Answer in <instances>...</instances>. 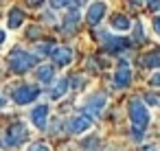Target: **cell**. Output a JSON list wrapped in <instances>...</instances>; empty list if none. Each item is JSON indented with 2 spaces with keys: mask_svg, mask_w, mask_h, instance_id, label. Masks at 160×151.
Returning a JSON list of instances; mask_svg holds the SVG:
<instances>
[{
  "mask_svg": "<svg viewBox=\"0 0 160 151\" xmlns=\"http://www.w3.org/2000/svg\"><path fill=\"white\" fill-rule=\"evenodd\" d=\"M42 2H44V0H29V5H31V7H40Z\"/></svg>",
  "mask_w": 160,
  "mask_h": 151,
  "instance_id": "cell-32",
  "label": "cell"
},
{
  "mask_svg": "<svg viewBox=\"0 0 160 151\" xmlns=\"http://www.w3.org/2000/svg\"><path fill=\"white\" fill-rule=\"evenodd\" d=\"M112 83H114L116 90H123V88H127V85L132 83V66H129L127 61H121V64L116 66V72H114Z\"/></svg>",
  "mask_w": 160,
  "mask_h": 151,
  "instance_id": "cell-8",
  "label": "cell"
},
{
  "mask_svg": "<svg viewBox=\"0 0 160 151\" xmlns=\"http://www.w3.org/2000/svg\"><path fill=\"white\" fill-rule=\"evenodd\" d=\"M7 64H9V68H11L13 72L24 75V72H29V70L38 64V55H31V53H27V51H22V48H16V51L9 53Z\"/></svg>",
  "mask_w": 160,
  "mask_h": 151,
  "instance_id": "cell-3",
  "label": "cell"
},
{
  "mask_svg": "<svg viewBox=\"0 0 160 151\" xmlns=\"http://www.w3.org/2000/svg\"><path fill=\"white\" fill-rule=\"evenodd\" d=\"M81 147H83L86 151H99V138H97V136L86 138V140H81Z\"/></svg>",
  "mask_w": 160,
  "mask_h": 151,
  "instance_id": "cell-20",
  "label": "cell"
},
{
  "mask_svg": "<svg viewBox=\"0 0 160 151\" xmlns=\"http://www.w3.org/2000/svg\"><path fill=\"white\" fill-rule=\"evenodd\" d=\"M142 151H158V147L156 144H147V147H142Z\"/></svg>",
  "mask_w": 160,
  "mask_h": 151,
  "instance_id": "cell-31",
  "label": "cell"
},
{
  "mask_svg": "<svg viewBox=\"0 0 160 151\" xmlns=\"http://www.w3.org/2000/svg\"><path fill=\"white\" fill-rule=\"evenodd\" d=\"M29 140V129L24 123H11L0 131V144L7 149H16Z\"/></svg>",
  "mask_w": 160,
  "mask_h": 151,
  "instance_id": "cell-2",
  "label": "cell"
},
{
  "mask_svg": "<svg viewBox=\"0 0 160 151\" xmlns=\"http://www.w3.org/2000/svg\"><path fill=\"white\" fill-rule=\"evenodd\" d=\"M145 99H147V103H149V105H153V107H160V94H153V92H149V94H145Z\"/></svg>",
  "mask_w": 160,
  "mask_h": 151,
  "instance_id": "cell-22",
  "label": "cell"
},
{
  "mask_svg": "<svg viewBox=\"0 0 160 151\" xmlns=\"http://www.w3.org/2000/svg\"><path fill=\"white\" fill-rule=\"evenodd\" d=\"M55 51V44H51V42H40L38 46H35V55H40V57H46V55H51Z\"/></svg>",
  "mask_w": 160,
  "mask_h": 151,
  "instance_id": "cell-19",
  "label": "cell"
},
{
  "mask_svg": "<svg viewBox=\"0 0 160 151\" xmlns=\"http://www.w3.org/2000/svg\"><path fill=\"white\" fill-rule=\"evenodd\" d=\"M9 29H20L22 24H24V11L20 9V7H13L11 11H9Z\"/></svg>",
  "mask_w": 160,
  "mask_h": 151,
  "instance_id": "cell-16",
  "label": "cell"
},
{
  "mask_svg": "<svg viewBox=\"0 0 160 151\" xmlns=\"http://www.w3.org/2000/svg\"><path fill=\"white\" fill-rule=\"evenodd\" d=\"M149 83H151L153 88H160V72H156V75L149 79Z\"/></svg>",
  "mask_w": 160,
  "mask_h": 151,
  "instance_id": "cell-27",
  "label": "cell"
},
{
  "mask_svg": "<svg viewBox=\"0 0 160 151\" xmlns=\"http://www.w3.org/2000/svg\"><path fill=\"white\" fill-rule=\"evenodd\" d=\"M46 118H48V105L40 103L31 110V123L38 127V129H44L46 127Z\"/></svg>",
  "mask_w": 160,
  "mask_h": 151,
  "instance_id": "cell-12",
  "label": "cell"
},
{
  "mask_svg": "<svg viewBox=\"0 0 160 151\" xmlns=\"http://www.w3.org/2000/svg\"><path fill=\"white\" fill-rule=\"evenodd\" d=\"M129 2H132V5H142L145 0H129Z\"/></svg>",
  "mask_w": 160,
  "mask_h": 151,
  "instance_id": "cell-34",
  "label": "cell"
},
{
  "mask_svg": "<svg viewBox=\"0 0 160 151\" xmlns=\"http://www.w3.org/2000/svg\"><path fill=\"white\" fill-rule=\"evenodd\" d=\"M27 35H29L31 40H35V37H40V29H38V27H29V31H27Z\"/></svg>",
  "mask_w": 160,
  "mask_h": 151,
  "instance_id": "cell-26",
  "label": "cell"
},
{
  "mask_svg": "<svg viewBox=\"0 0 160 151\" xmlns=\"http://www.w3.org/2000/svg\"><path fill=\"white\" fill-rule=\"evenodd\" d=\"M5 40H7V33H5L2 29H0V46H2V44H5Z\"/></svg>",
  "mask_w": 160,
  "mask_h": 151,
  "instance_id": "cell-30",
  "label": "cell"
},
{
  "mask_svg": "<svg viewBox=\"0 0 160 151\" xmlns=\"http://www.w3.org/2000/svg\"><path fill=\"white\" fill-rule=\"evenodd\" d=\"M105 105H108V96H105L103 92H92V94L86 99V103L81 105V110L86 112V116H90V118H99L101 112L105 110Z\"/></svg>",
  "mask_w": 160,
  "mask_h": 151,
  "instance_id": "cell-4",
  "label": "cell"
},
{
  "mask_svg": "<svg viewBox=\"0 0 160 151\" xmlns=\"http://www.w3.org/2000/svg\"><path fill=\"white\" fill-rule=\"evenodd\" d=\"M68 88H70L68 79H59V81H57V85H53V88H51V99H53V101L62 99V96L66 94V90H68Z\"/></svg>",
  "mask_w": 160,
  "mask_h": 151,
  "instance_id": "cell-17",
  "label": "cell"
},
{
  "mask_svg": "<svg viewBox=\"0 0 160 151\" xmlns=\"http://www.w3.org/2000/svg\"><path fill=\"white\" fill-rule=\"evenodd\" d=\"M29 151H51V147L46 142H35V144L29 147Z\"/></svg>",
  "mask_w": 160,
  "mask_h": 151,
  "instance_id": "cell-23",
  "label": "cell"
},
{
  "mask_svg": "<svg viewBox=\"0 0 160 151\" xmlns=\"http://www.w3.org/2000/svg\"><path fill=\"white\" fill-rule=\"evenodd\" d=\"M79 22H81V13L77 9H70V13H66V18L62 22V31L66 35H70V33H75L79 29Z\"/></svg>",
  "mask_w": 160,
  "mask_h": 151,
  "instance_id": "cell-11",
  "label": "cell"
},
{
  "mask_svg": "<svg viewBox=\"0 0 160 151\" xmlns=\"http://www.w3.org/2000/svg\"><path fill=\"white\" fill-rule=\"evenodd\" d=\"M86 64H88V68H92V70H101V68L105 66V61H101L99 57H88Z\"/></svg>",
  "mask_w": 160,
  "mask_h": 151,
  "instance_id": "cell-21",
  "label": "cell"
},
{
  "mask_svg": "<svg viewBox=\"0 0 160 151\" xmlns=\"http://www.w3.org/2000/svg\"><path fill=\"white\" fill-rule=\"evenodd\" d=\"M90 125H92V118L86 116V114H79V116H70V118H66V131L72 134V136L88 131Z\"/></svg>",
  "mask_w": 160,
  "mask_h": 151,
  "instance_id": "cell-7",
  "label": "cell"
},
{
  "mask_svg": "<svg viewBox=\"0 0 160 151\" xmlns=\"http://www.w3.org/2000/svg\"><path fill=\"white\" fill-rule=\"evenodd\" d=\"M97 40L103 42V48L108 53H123L129 48V40L125 37H114L112 33H105V31H97Z\"/></svg>",
  "mask_w": 160,
  "mask_h": 151,
  "instance_id": "cell-5",
  "label": "cell"
},
{
  "mask_svg": "<svg viewBox=\"0 0 160 151\" xmlns=\"http://www.w3.org/2000/svg\"><path fill=\"white\" fill-rule=\"evenodd\" d=\"M51 57H53V66H57V68H64V66H68L70 61H72V48H68V46H55V51L51 53Z\"/></svg>",
  "mask_w": 160,
  "mask_h": 151,
  "instance_id": "cell-10",
  "label": "cell"
},
{
  "mask_svg": "<svg viewBox=\"0 0 160 151\" xmlns=\"http://www.w3.org/2000/svg\"><path fill=\"white\" fill-rule=\"evenodd\" d=\"M51 2V9H62V7H68L70 0H48Z\"/></svg>",
  "mask_w": 160,
  "mask_h": 151,
  "instance_id": "cell-24",
  "label": "cell"
},
{
  "mask_svg": "<svg viewBox=\"0 0 160 151\" xmlns=\"http://www.w3.org/2000/svg\"><path fill=\"white\" fill-rule=\"evenodd\" d=\"M11 96H13V101L18 105H29V103H33L40 96V88L38 85H20V88L13 90Z\"/></svg>",
  "mask_w": 160,
  "mask_h": 151,
  "instance_id": "cell-6",
  "label": "cell"
},
{
  "mask_svg": "<svg viewBox=\"0 0 160 151\" xmlns=\"http://www.w3.org/2000/svg\"><path fill=\"white\" fill-rule=\"evenodd\" d=\"M138 64H140V68H160V48L142 53L138 57Z\"/></svg>",
  "mask_w": 160,
  "mask_h": 151,
  "instance_id": "cell-13",
  "label": "cell"
},
{
  "mask_svg": "<svg viewBox=\"0 0 160 151\" xmlns=\"http://www.w3.org/2000/svg\"><path fill=\"white\" fill-rule=\"evenodd\" d=\"M86 2H88V0H70L68 7H70V9H79V7H83Z\"/></svg>",
  "mask_w": 160,
  "mask_h": 151,
  "instance_id": "cell-25",
  "label": "cell"
},
{
  "mask_svg": "<svg viewBox=\"0 0 160 151\" xmlns=\"http://www.w3.org/2000/svg\"><path fill=\"white\" fill-rule=\"evenodd\" d=\"M147 40V35H145V24L142 22H136L134 24V33H132V42L134 44H142Z\"/></svg>",
  "mask_w": 160,
  "mask_h": 151,
  "instance_id": "cell-18",
  "label": "cell"
},
{
  "mask_svg": "<svg viewBox=\"0 0 160 151\" xmlns=\"http://www.w3.org/2000/svg\"><path fill=\"white\" fill-rule=\"evenodd\" d=\"M5 105H7V101H5V96L0 94V110H5Z\"/></svg>",
  "mask_w": 160,
  "mask_h": 151,
  "instance_id": "cell-33",
  "label": "cell"
},
{
  "mask_svg": "<svg viewBox=\"0 0 160 151\" xmlns=\"http://www.w3.org/2000/svg\"><path fill=\"white\" fill-rule=\"evenodd\" d=\"M153 29H156V33L160 35V16H156V18H153Z\"/></svg>",
  "mask_w": 160,
  "mask_h": 151,
  "instance_id": "cell-29",
  "label": "cell"
},
{
  "mask_svg": "<svg viewBox=\"0 0 160 151\" xmlns=\"http://www.w3.org/2000/svg\"><path fill=\"white\" fill-rule=\"evenodd\" d=\"M147 5H149L151 11H158L160 9V0H147Z\"/></svg>",
  "mask_w": 160,
  "mask_h": 151,
  "instance_id": "cell-28",
  "label": "cell"
},
{
  "mask_svg": "<svg viewBox=\"0 0 160 151\" xmlns=\"http://www.w3.org/2000/svg\"><path fill=\"white\" fill-rule=\"evenodd\" d=\"M127 110H129L132 136H134V140H140V138H142V134H145V131H147V127H149V120H151L149 110H147V105H145L138 96H134V99L129 101Z\"/></svg>",
  "mask_w": 160,
  "mask_h": 151,
  "instance_id": "cell-1",
  "label": "cell"
},
{
  "mask_svg": "<svg viewBox=\"0 0 160 151\" xmlns=\"http://www.w3.org/2000/svg\"><path fill=\"white\" fill-rule=\"evenodd\" d=\"M105 13H108V5L103 2V0H97V2H92L88 7V11H86V22L90 27H97L105 18Z\"/></svg>",
  "mask_w": 160,
  "mask_h": 151,
  "instance_id": "cell-9",
  "label": "cell"
},
{
  "mask_svg": "<svg viewBox=\"0 0 160 151\" xmlns=\"http://www.w3.org/2000/svg\"><path fill=\"white\" fill-rule=\"evenodd\" d=\"M110 24H112L114 31H129V27H132V22H129V18L125 13H114Z\"/></svg>",
  "mask_w": 160,
  "mask_h": 151,
  "instance_id": "cell-14",
  "label": "cell"
},
{
  "mask_svg": "<svg viewBox=\"0 0 160 151\" xmlns=\"http://www.w3.org/2000/svg\"><path fill=\"white\" fill-rule=\"evenodd\" d=\"M35 77H38L40 83H51L55 79V66H38Z\"/></svg>",
  "mask_w": 160,
  "mask_h": 151,
  "instance_id": "cell-15",
  "label": "cell"
}]
</instances>
